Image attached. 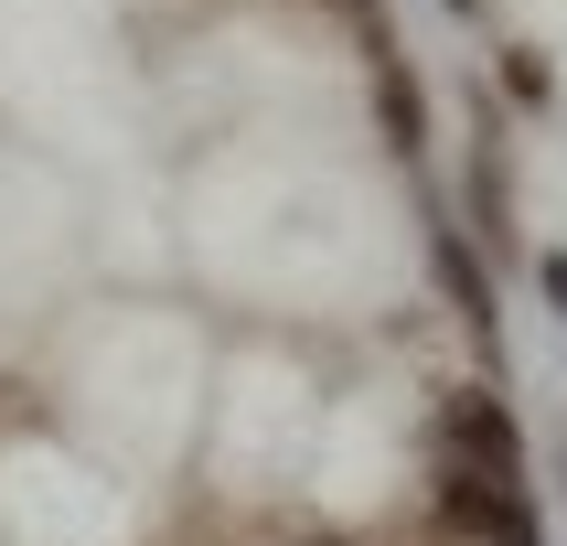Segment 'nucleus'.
Masks as SVG:
<instances>
[{
    "label": "nucleus",
    "instance_id": "1",
    "mask_svg": "<svg viewBox=\"0 0 567 546\" xmlns=\"http://www.w3.org/2000/svg\"><path fill=\"white\" fill-rule=\"evenodd\" d=\"M183 236L215 289L268 311H375L408 279V225L385 183L300 140H225L183 183Z\"/></svg>",
    "mask_w": 567,
    "mask_h": 546
},
{
    "label": "nucleus",
    "instance_id": "2",
    "mask_svg": "<svg viewBox=\"0 0 567 546\" xmlns=\"http://www.w3.org/2000/svg\"><path fill=\"white\" fill-rule=\"evenodd\" d=\"M75 396H86V429L128 461H172L193 429V396H204V343H193L172 311H118L75 353Z\"/></svg>",
    "mask_w": 567,
    "mask_h": 546
},
{
    "label": "nucleus",
    "instance_id": "3",
    "mask_svg": "<svg viewBox=\"0 0 567 546\" xmlns=\"http://www.w3.org/2000/svg\"><path fill=\"white\" fill-rule=\"evenodd\" d=\"M311 429H321V396L289 353H236L225 364V396H215V472L225 493H268L279 472L311 461Z\"/></svg>",
    "mask_w": 567,
    "mask_h": 546
},
{
    "label": "nucleus",
    "instance_id": "4",
    "mask_svg": "<svg viewBox=\"0 0 567 546\" xmlns=\"http://www.w3.org/2000/svg\"><path fill=\"white\" fill-rule=\"evenodd\" d=\"M0 546H128V504L75 450L22 440L0 450Z\"/></svg>",
    "mask_w": 567,
    "mask_h": 546
},
{
    "label": "nucleus",
    "instance_id": "5",
    "mask_svg": "<svg viewBox=\"0 0 567 546\" xmlns=\"http://www.w3.org/2000/svg\"><path fill=\"white\" fill-rule=\"evenodd\" d=\"M311 493L332 514H364L396 482V396L385 385H364V396H343V408H321V429H311Z\"/></svg>",
    "mask_w": 567,
    "mask_h": 546
},
{
    "label": "nucleus",
    "instance_id": "6",
    "mask_svg": "<svg viewBox=\"0 0 567 546\" xmlns=\"http://www.w3.org/2000/svg\"><path fill=\"white\" fill-rule=\"evenodd\" d=\"M75 247V215H64V193L32 172V161L0 151V300H32V289L54 279V257Z\"/></svg>",
    "mask_w": 567,
    "mask_h": 546
}]
</instances>
